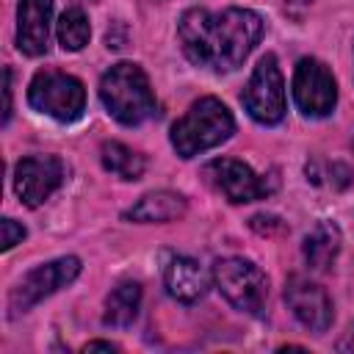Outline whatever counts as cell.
<instances>
[{
  "label": "cell",
  "instance_id": "1",
  "mask_svg": "<svg viewBox=\"0 0 354 354\" xmlns=\"http://www.w3.org/2000/svg\"><path fill=\"white\" fill-rule=\"evenodd\" d=\"M263 17L249 8H191L180 17L177 25L185 58L213 72L238 69L254 50V44L263 39Z\"/></svg>",
  "mask_w": 354,
  "mask_h": 354
},
{
  "label": "cell",
  "instance_id": "2",
  "mask_svg": "<svg viewBox=\"0 0 354 354\" xmlns=\"http://www.w3.org/2000/svg\"><path fill=\"white\" fill-rule=\"evenodd\" d=\"M100 100L108 108V113L127 127L141 124L158 113V102L149 88V80L144 69L133 61H119L102 75Z\"/></svg>",
  "mask_w": 354,
  "mask_h": 354
},
{
  "label": "cell",
  "instance_id": "3",
  "mask_svg": "<svg viewBox=\"0 0 354 354\" xmlns=\"http://www.w3.org/2000/svg\"><path fill=\"white\" fill-rule=\"evenodd\" d=\"M235 133V119L230 108L216 97L196 100L185 116L171 124V147L180 158H194L205 149L224 144Z\"/></svg>",
  "mask_w": 354,
  "mask_h": 354
},
{
  "label": "cell",
  "instance_id": "4",
  "mask_svg": "<svg viewBox=\"0 0 354 354\" xmlns=\"http://www.w3.org/2000/svg\"><path fill=\"white\" fill-rule=\"evenodd\" d=\"M28 102L30 108L55 122H75L86 108V88L77 77L66 72L41 69L28 86Z\"/></svg>",
  "mask_w": 354,
  "mask_h": 354
},
{
  "label": "cell",
  "instance_id": "5",
  "mask_svg": "<svg viewBox=\"0 0 354 354\" xmlns=\"http://www.w3.org/2000/svg\"><path fill=\"white\" fill-rule=\"evenodd\" d=\"M213 279L221 296L246 315H260L268 299V277L243 257H221L213 266Z\"/></svg>",
  "mask_w": 354,
  "mask_h": 354
},
{
  "label": "cell",
  "instance_id": "6",
  "mask_svg": "<svg viewBox=\"0 0 354 354\" xmlns=\"http://www.w3.org/2000/svg\"><path fill=\"white\" fill-rule=\"evenodd\" d=\"M246 113L260 124H277L285 116V80L277 66V55H263L241 91Z\"/></svg>",
  "mask_w": 354,
  "mask_h": 354
},
{
  "label": "cell",
  "instance_id": "7",
  "mask_svg": "<svg viewBox=\"0 0 354 354\" xmlns=\"http://www.w3.org/2000/svg\"><path fill=\"white\" fill-rule=\"evenodd\" d=\"M202 174L207 177V183L216 191H221L235 205L266 199L277 188V177L257 174V171H252V166H246L243 160H235V158H216L202 169Z\"/></svg>",
  "mask_w": 354,
  "mask_h": 354
},
{
  "label": "cell",
  "instance_id": "8",
  "mask_svg": "<svg viewBox=\"0 0 354 354\" xmlns=\"http://www.w3.org/2000/svg\"><path fill=\"white\" fill-rule=\"evenodd\" d=\"M293 100L299 111L310 119L329 116L337 102V83L326 64L318 58H301L293 72Z\"/></svg>",
  "mask_w": 354,
  "mask_h": 354
},
{
  "label": "cell",
  "instance_id": "9",
  "mask_svg": "<svg viewBox=\"0 0 354 354\" xmlns=\"http://www.w3.org/2000/svg\"><path fill=\"white\" fill-rule=\"evenodd\" d=\"M80 274V260L77 257H58V260H50L44 266H36L33 271H28L22 277V282L14 288L11 293V313H25L30 310L33 304H39L41 299L53 296L58 288L69 285L75 277Z\"/></svg>",
  "mask_w": 354,
  "mask_h": 354
},
{
  "label": "cell",
  "instance_id": "10",
  "mask_svg": "<svg viewBox=\"0 0 354 354\" xmlns=\"http://www.w3.org/2000/svg\"><path fill=\"white\" fill-rule=\"evenodd\" d=\"M66 177L58 155H28L14 166V191L28 207H39Z\"/></svg>",
  "mask_w": 354,
  "mask_h": 354
},
{
  "label": "cell",
  "instance_id": "11",
  "mask_svg": "<svg viewBox=\"0 0 354 354\" xmlns=\"http://www.w3.org/2000/svg\"><path fill=\"white\" fill-rule=\"evenodd\" d=\"M285 301L290 307V313L315 335H324L329 326H332V318H335V310H332V299L329 293L310 282L307 277H299L293 274L288 282H285Z\"/></svg>",
  "mask_w": 354,
  "mask_h": 354
},
{
  "label": "cell",
  "instance_id": "12",
  "mask_svg": "<svg viewBox=\"0 0 354 354\" xmlns=\"http://www.w3.org/2000/svg\"><path fill=\"white\" fill-rule=\"evenodd\" d=\"M53 0H19L17 8V47L19 53L36 58L47 53Z\"/></svg>",
  "mask_w": 354,
  "mask_h": 354
},
{
  "label": "cell",
  "instance_id": "13",
  "mask_svg": "<svg viewBox=\"0 0 354 354\" xmlns=\"http://www.w3.org/2000/svg\"><path fill=\"white\" fill-rule=\"evenodd\" d=\"M163 282H166L169 296H174L177 301H185V304L199 301L210 288L207 271L191 257H171L163 271Z\"/></svg>",
  "mask_w": 354,
  "mask_h": 354
},
{
  "label": "cell",
  "instance_id": "14",
  "mask_svg": "<svg viewBox=\"0 0 354 354\" xmlns=\"http://www.w3.org/2000/svg\"><path fill=\"white\" fill-rule=\"evenodd\" d=\"M188 202L183 194L174 191H149L144 194L130 210H124L127 221H138V224H163V221H174L185 213Z\"/></svg>",
  "mask_w": 354,
  "mask_h": 354
},
{
  "label": "cell",
  "instance_id": "15",
  "mask_svg": "<svg viewBox=\"0 0 354 354\" xmlns=\"http://www.w3.org/2000/svg\"><path fill=\"white\" fill-rule=\"evenodd\" d=\"M304 260L313 271H326L340 252V230L332 221H318L304 238Z\"/></svg>",
  "mask_w": 354,
  "mask_h": 354
},
{
  "label": "cell",
  "instance_id": "16",
  "mask_svg": "<svg viewBox=\"0 0 354 354\" xmlns=\"http://www.w3.org/2000/svg\"><path fill=\"white\" fill-rule=\"evenodd\" d=\"M138 304H141V285L119 282L105 299V315H102L105 326H116V329L130 326L138 315Z\"/></svg>",
  "mask_w": 354,
  "mask_h": 354
},
{
  "label": "cell",
  "instance_id": "17",
  "mask_svg": "<svg viewBox=\"0 0 354 354\" xmlns=\"http://www.w3.org/2000/svg\"><path fill=\"white\" fill-rule=\"evenodd\" d=\"M100 158H102V166L111 174L122 177V180H138L144 174V169H147L144 155H138L136 149H130L122 141H102Z\"/></svg>",
  "mask_w": 354,
  "mask_h": 354
},
{
  "label": "cell",
  "instance_id": "18",
  "mask_svg": "<svg viewBox=\"0 0 354 354\" xmlns=\"http://www.w3.org/2000/svg\"><path fill=\"white\" fill-rule=\"evenodd\" d=\"M91 36V25H88V17L80 11V8H66L58 19V41L64 50L69 53H77L86 47Z\"/></svg>",
  "mask_w": 354,
  "mask_h": 354
},
{
  "label": "cell",
  "instance_id": "19",
  "mask_svg": "<svg viewBox=\"0 0 354 354\" xmlns=\"http://www.w3.org/2000/svg\"><path fill=\"white\" fill-rule=\"evenodd\" d=\"M3 249H14L17 243H22V238H25V227L22 224H17L14 218H3Z\"/></svg>",
  "mask_w": 354,
  "mask_h": 354
},
{
  "label": "cell",
  "instance_id": "20",
  "mask_svg": "<svg viewBox=\"0 0 354 354\" xmlns=\"http://www.w3.org/2000/svg\"><path fill=\"white\" fill-rule=\"evenodd\" d=\"M285 224L277 218V216H252V230H257L260 235H271V232H279Z\"/></svg>",
  "mask_w": 354,
  "mask_h": 354
},
{
  "label": "cell",
  "instance_id": "21",
  "mask_svg": "<svg viewBox=\"0 0 354 354\" xmlns=\"http://www.w3.org/2000/svg\"><path fill=\"white\" fill-rule=\"evenodd\" d=\"M335 348H337V351H354V324H351V326H348V332L337 340V346H335Z\"/></svg>",
  "mask_w": 354,
  "mask_h": 354
},
{
  "label": "cell",
  "instance_id": "22",
  "mask_svg": "<svg viewBox=\"0 0 354 354\" xmlns=\"http://www.w3.org/2000/svg\"><path fill=\"white\" fill-rule=\"evenodd\" d=\"M11 116V69H6V108H3V122Z\"/></svg>",
  "mask_w": 354,
  "mask_h": 354
},
{
  "label": "cell",
  "instance_id": "23",
  "mask_svg": "<svg viewBox=\"0 0 354 354\" xmlns=\"http://www.w3.org/2000/svg\"><path fill=\"white\" fill-rule=\"evenodd\" d=\"M83 351H116V346L108 343V340H91V343L83 346Z\"/></svg>",
  "mask_w": 354,
  "mask_h": 354
}]
</instances>
